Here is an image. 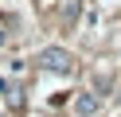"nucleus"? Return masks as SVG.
Segmentation results:
<instances>
[{"label":"nucleus","instance_id":"2","mask_svg":"<svg viewBox=\"0 0 121 117\" xmlns=\"http://www.w3.org/2000/svg\"><path fill=\"white\" fill-rule=\"evenodd\" d=\"M74 109H78L82 117H94L98 109H102V98H98V94H82V98L74 101Z\"/></svg>","mask_w":121,"mask_h":117},{"label":"nucleus","instance_id":"1","mask_svg":"<svg viewBox=\"0 0 121 117\" xmlns=\"http://www.w3.org/2000/svg\"><path fill=\"white\" fill-rule=\"evenodd\" d=\"M39 66L55 70V74H70L74 59H70V51H63V47H47V51H39Z\"/></svg>","mask_w":121,"mask_h":117},{"label":"nucleus","instance_id":"3","mask_svg":"<svg viewBox=\"0 0 121 117\" xmlns=\"http://www.w3.org/2000/svg\"><path fill=\"white\" fill-rule=\"evenodd\" d=\"M74 20H78V0H70L63 12V27H74Z\"/></svg>","mask_w":121,"mask_h":117},{"label":"nucleus","instance_id":"4","mask_svg":"<svg viewBox=\"0 0 121 117\" xmlns=\"http://www.w3.org/2000/svg\"><path fill=\"white\" fill-rule=\"evenodd\" d=\"M35 4H51V0H35Z\"/></svg>","mask_w":121,"mask_h":117}]
</instances>
